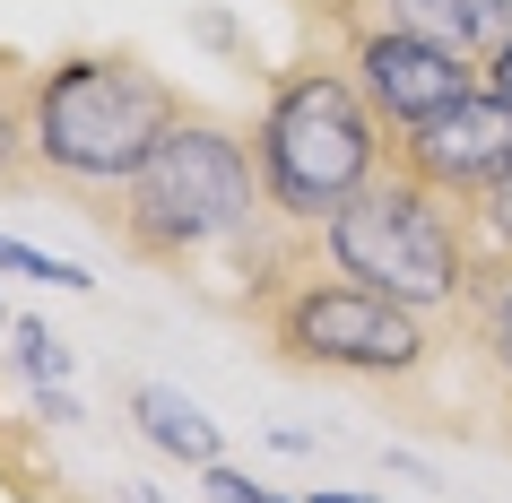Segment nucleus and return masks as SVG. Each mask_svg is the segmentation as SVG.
Wrapping results in <instances>:
<instances>
[{
  "instance_id": "20e7f679",
  "label": "nucleus",
  "mask_w": 512,
  "mask_h": 503,
  "mask_svg": "<svg viewBox=\"0 0 512 503\" xmlns=\"http://www.w3.org/2000/svg\"><path fill=\"white\" fill-rule=\"evenodd\" d=\"M252 321H261L278 365L330 373V382H374V391H408L443 356V321L408 313L400 295H374L322 261L296 269L287 287H270L252 304Z\"/></svg>"
},
{
  "instance_id": "9d476101",
  "label": "nucleus",
  "mask_w": 512,
  "mask_h": 503,
  "mask_svg": "<svg viewBox=\"0 0 512 503\" xmlns=\"http://www.w3.org/2000/svg\"><path fill=\"white\" fill-rule=\"evenodd\" d=\"M452 330H460V347H469L478 382L504 399V417H512V278L486 287V295H469V313H460Z\"/></svg>"
},
{
  "instance_id": "f3484780",
  "label": "nucleus",
  "mask_w": 512,
  "mask_h": 503,
  "mask_svg": "<svg viewBox=\"0 0 512 503\" xmlns=\"http://www.w3.org/2000/svg\"><path fill=\"white\" fill-rule=\"evenodd\" d=\"M486 87H495V96L512 105V53H495V61H486Z\"/></svg>"
},
{
  "instance_id": "2eb2a0df",
  "label": "nucleus",
  "mask_w": 512,
  "mask_h": 503,
  "mask_svg": "<svg viewBox=\"0 0 512 503\" xmlns=\"http://www.w3.org/2000/svg\"><path fill=\"white\" fill-rule=\"evenodd\" d=\"M200 486H209V503H278L270 486H252V477L226 469V460H217V469H200Z\"/></svg>"
},
{
  "instance_id": "423d86ee",
  "label": "nucleus",
  "mask_w": 512,
  "mask_h": 503,
  "mask_svg": "<svg viewBox=\"0 0 512 503\" xmlns=\"http://www.w3.org/2000/svg\"><path fill=\"white\" fill-rule=\"evenodd\" d=\"M339 61H348V79L365 87V105L382 113V131H391V139L486 87V70L469 53H452V44L400 27V18H348V27H339Z\"/></svg>"
},
{
  "instance_id": "f8f14e48",
  "label": "nucleus",
  "mask_w": 512,
  "mask_h": 503,
  "mask_svg": "<svg viewBox=\"0 0 512 503\" xmlns=\"http://www.w3.org/2000/svg\"><path fill=\"white\" fill-rule=\"evenodd\" d=\"M460 44H469V61H495L512 53V0H460Z\"/></svg>"
},
{
  "instance_id": "f03ea898",
  "label": "nucleus",
  "mask_w": 512,
  "mask_h": 503,
  "mask_svg": "<svg viewBox=\"0 0 512 503\" xmlns=\"http://www.w3.org/2000/svg\"><path fill=\"white\" fill-rule=\"evenodd\" d=\"M183 96L165 87V70H148L139 53H61L53 70H35L27 87V122H35V174L70 200H105L148 165L174 122Z\"/></svg>"
},
{
  "instance_id": "dca6fc26",
  "label": "nucleus",
  "mask_w": 512,
  "mask_h": 503,
  "mask_svg": "<svg viewBox=\"0 0 512 503\" xmlns=\"http://www.w3.org/2000/svg\"><path fill=\"white\" fill-rule=\"evenodd\" d=\"M304 9H322V18H330V35H339V27L356 18V9H365V0H304Z\"/></svg>"
},
{
  "instance_id": "ddd939ff",
  "label": "nucleus",
  "mask_w": 512,
  "mask_h": 503,
  "mask_svg": "<svg viewBox=\"0 0 512 503\" xmlns=\"http://www.w3.org/2000/svg\"><path fill=\"white\" fill-rule=\"evenodd\" d=\"M18 373L44 391V382H61V373H70V347H61L44 321H18Z\"/></svg>"
},
{
  "instance_id": "1a4fd4ad",
  "label": "nucleus",
  "mask_w": 512,
  "mask_h": 503,
  "mask_svg": "<svg viewBox=\"0 0 512 503\" xmlns=\"http://www.w3.org/2000/svg\"><path fill=\"white\" fill-rule=\"evenodd\" d=\"M131 417H139V434L165 451V460H191V469H217V425L191 408L174 382H139L131 391Z\"/></svg>"
},
{
  "instance_id": "4468645a",
  "label": "nucleus",
  "mask_w": 512,
  "mask_h": 503,
  "mask_svg": "<svg viewBox=\"0 0 512 503\" xmlns=\"http://www.w3.org/2000/svg\"><path fill=\"white\" fill-rule=\"evenodd\" d=\"M0 269H18V278H44V287H96L87 269L53 261V252H35V243H18V235H0Z\"/></svg>"
},
{
  "instance_id": "6ab92c4d",
  "label": "nucleus",
  "mask_w": 512,
  "mask_h": 503,
  "mask_svg": "<svg viewBox=\"0 0 512 503\" xmlns=\"http://www.w3.org/2000/svg\"><path fill=\"white\" fill-rule=\"evenodd\" d=\"M0 330H9V313H0Z\"/></svg>"
},
{
  "instance_id": "0eeeda50",
  "label": "nucleus",
  "mask_w": 512,
  "mask_h": 503,
  "mask_svg": "<svg viewBox=\"0 0 512 503\" xmlns=\"http://www.w3.org/2000/svg\"><path fill=\"white\" fill-rule=\"evenodd\" d=\"M391 165H408L417 183H434L443 200H460V191H478L486 174L512 165V105L495 87H478V96H460V105H443L434 122H417V131L391 139Z\"/></svg>"
},
{
  "instance_id": "6e6552de",
  "label": "nucleus",
  "mask_w": 512,
  "mask_h": 503,
  "mask_svg": "<svg viewBox=\"0 0 512 503\" xmlns=\"http://www.w3.org/2000/svg\"><path fill=\"white\" fill-rule=\"evenodd\" d=\"M452 217H460V252H469V295L504 287L512 278V165L486 174L478 191H460Z\"/></svg>"
},
{
  "instance_id": "a211bd4d",
  "label": "nucleus",
  "mask_w": 512,
  "mask_h": 503,
  "mask_svg": "<svg viewBox=\"0 0 512 503\" xmlns=\"http://www.w3.org/2000/svg\"><path fill=\"white\" fill-rule=\"evenodd\" d=\"M313 503H382V495H339V486H322V495H313Z\"/></svg>"
},
{
  "instance_id": "7ed1b4c3",
  "label": "nucleus",
  "mask_w": 512,
  "mask_h": 503,
  "mask_svg": "<svg viewBox=\"0 0 512 503\" xmlns=\"http://www.w3.org/2000/svg\"><path fill=\"white\" fill-rule=\"evenodd\" d=\"M252 165H261L278 226H330L391 165V131L348 79V61L304 53L296 70L270 79V105L252 122Z\"/></svg>"
},
{
  "instance_id": "9b49d317",
  "label": "nucleus",
  "mask_w": 512,
  "mask_h": 503,
  "mask_svg": "<svg viewBox=\"0 0 512 503\" xmlns=\"http://www.w3.org/2000/svg\"><path fill=\"white\" fill-rule=\"evenodd\" d=\"M27 87L9 61H0V200H18V191H44L35 174V122H27Z\"/></svg>"
},
{
  "instance_id": "39448f33",
  "label": "nucleus",
  "mask_w": 512,
  "mask_h": 503,
  "mask_svg": "<svg viewBox=\"0 0 512 503\" xmlns=\"http://www.w3.org/2000/svg\"><path fill=\"white\" fill-rule=\"evenodd\" d=\"M313 252H322V269H339V278H356V287H374V295H400L408 313H426V321L469 313L460 217L408 165H382L330 226H313Z\"/></svg>"
},
{
  "instance_id": "f257e3e1",
  "label": "nucleus",
  "mask_w": 512,
  "mask_h": 503,
  "mask_svg": "<svg viewBox=\"0 0 512 503\" xmlns=\"http://www.w3.org/2000/svg\"><path fill=\"white\" fill-rule=\"evenodd\" d=\"M96 226L122 243V261L139 269H200V261H243L252 243L270 235V191H261V165H252V139L209 122V113H183L174 131L148 148L122 191L96 200Z\"/></svg>"
}]
</instances>
